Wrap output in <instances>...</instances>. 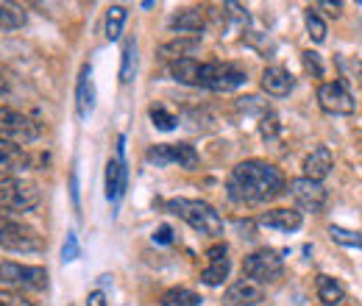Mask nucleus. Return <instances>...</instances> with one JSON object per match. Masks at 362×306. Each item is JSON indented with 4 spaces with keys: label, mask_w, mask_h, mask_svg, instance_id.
<instances>
[{
    "label": "nucleus",
    "mask_w": 362,
    "mask_h": 306,
    "mask_svg": "<svg viewBox=\"0 0 362 306\" xmlns=\"http://www.w3.org/2000/svg\"><path fill=\"white\" fill-rule=\"evenodd\" d=\"M226 189L234 204L259 206V204H268L273 198H279L281 192H287V178L271 162L248 159L231 170Z\"/></svg>",
    "instance_id": "nucleus-1"
},
{
    "label": "nucleus",
    "mask_w": 362,
    "mask_h": 306,
    "mask_svg": "<svg viewBox=\"0 0 362 306\" xmlns=\"http://www.w3.org/2000/svg\"><path fill=\"white\" fill-rule=\"evenodd\" d=\"M168 212L179 215L187 225H192L198 234L206 237H221L223 234V218L215 212V206H209L206 201H195V198H173L168 201Z\"/></svg>",
    "instance_id": "nucleus-2"
},
{
    "label": "nucleus",
    "mask_w": 362,
    "mask_h": 306,
    "mask_svg": "<svg viewBox=\"0 0 362 306\" xmlns=\"http://www.w3.org/2000/svg\"><path fill=\"white\" fill-rule=\"evenodd\" d=\"M42 201V192L34 181H25V178H14V175H6L0 178V206L3 209H11V212H31L37 209Z\"/></svg>",
    "instance_id": "nucleus-3"
},
{
    "label": "nucleus",
    "mask_w": 362,
    "mask_h": 306,
    "mask_svg": "<svg viewBox=\"0 0 362 306\" xmlns=\"http://www.w3.org/2000/svg\"><path fill=\"white\" fill-rule=\"evenodd\" d=\"M40 126L17 112V109H8V106H0V139L3 142H11V145H31L40 139Z\"/></svg>",
    "instance_id": "nucleus-4"
},
{
    "label": "nucleus",
    "mask_w": 362,
    "mask_h": 306,
    "mask_svg": "<svg viewBox=\"0 0 362 306\" xmlns=\"http://www.w3.org/2000/svg\"><path fill=\"white\" fill-rule=\"evenodd\" d=\"M245 81H248L245 67L234 61H209L201 67V87L212 89V92H231V89L243 87Z\"/></svg>",
    "instance_id": "nucleus-5"
},
{
    "label": "nucleus",
    "mask_w": 362,
    "mask_h": 306,
    "mask_svg": "<svg viewBox=\"0 0 362 306\" xmlns=\"http://www.w3.org/2000/svg\"><path fill=\"white\" fill-rule=\"evenodd\" d=\"M243 273L254 281V284H276L279 278H281V273H284V262H281V257L271 251V248H262V251H254L251 257H245V262H243Z\"/></svg>",
    "instance_id": "nucleus-6"
},
{
    "label": "nucleus",
    "mask_w": 362,
    "mask_h": 306,
    "mask_svg": "<svg viewBox=\"0 0 362 306\" xmlns=\"http://www.w3.org/2000/svg\"><path fill=\"white\" fill-rule=\"evenodd\" d=\"M151 165L156 167H168V165H179L184 170H195L198 167V151L189 142H168V145H153L145 156Z\"/></svg>",
    "instance_id": "nucleus-7"
},
{
    "label": "nucleus",
    "mask_w": 362,
    "mask_h": 306,
    "mask_svg": "<svg viewBox=\"0 0 362 306\" xmlns=\"http://www.w3.org/2000/svg\"><path fill=\"white\" fill-rule=\"evenodd\" d=\"M0 284L23 287V290H45L47 287V270L37 264H20L3 259L0 262Z\"/></svg>",
    "instance_id": "nucleus-8"
},
{
    "label": "nucleus",
    "mask_w": 362,
    "mask_h": 306,
    "mask_svg": "<svg viewBox=\"0 0 362 306\" xmlns=\"http://www.w3.org/2000/svg\"><path fill=\"white\" fill-rule=\"evenodd\" d=\"M0 248L14 251V254H40L45 248V242H42V237L31 225H23V223H14L11 220L0 231Z\"/></svg>",
    "instance_id": "nucleus-9"
},
{
    "label": "nucleus",
    "mask_w": 362,
    "mask_h": 306,
    "mask_svg": "<svg viewBox=\"0 0 362 306\" xmlns=\"http://www.w3.org/2000/svg\"><path fill=\"white\" fill-rule=\"evenodd\" d=\"M287 192H290V198L296 201V206H298V212L304 215V212H323V206H326V189H323V184H317V181H310V178H293L290 184H287Z\"/></svg>",
    "instance_id": "nucleus-10"
},
{
    "label": "nucleus",
    "mask_w": 362,
    "mask_h": 306,
    "mask_svg": "<svg viewBox=\"0 0 362 306\" xmlns=\"http://www.w3.org/2000/svg\"><path fill=\"white\" fill-rule=\"evenodd\" d=\"M317 103L329 114H354L357 103L346 81H326L317 87Z\"/></svg>",
    "instance_id": "nucleus-11"
},
{
    "label": "nucleus",
    "mask_w": 362,
    "mask_h": 306,
    "mask_svg": "<svg viewBox=\"0 0 362 306\" xmlns=\"http://www.w3.org/2000/svg\"><path fill=\"white\" fill-rule=\"evenodd\" d=\"M228 270H231V259H228L226 242H218L206 251V267L201 273V281L206 287H218L228 278Z\"/></svg>",
    "instance_id": "nucleus-12"
},
{
    "label": "nucleus",
    "mask_w": 362,
    "mask_h": 306,
    "mask_svg": "<svg viewBox=\"0 0 362 306\" xmlns=\"http://www.w3.org/2000/svg\"><path fill=\"white\" fill-rule=\"evenodd\" d=\"M265 301V290L251 278H240L223 293V306H259Z\"/></svg>",
    "instance_id": "nucleus-13"
},
{
    "label": "nucleus",
    "mask_w": 362,
    "mask_h": 306,
    "mask_svg": "<svg viewBox=\"0 0 362 306\" xmlns=\"http://www.w3.org/2000/svg\"><path fill=\"white\" fill-rule=\"evenodd\" d=\"M126 184H129V170H126V159L123 156H115L106 162V198L112 204H117L126 192Z\"/></svg>",
    "instance_id": "nucleus-14"
},
{
    "label": "nucleus",
    "mask_w": 362,
    "mask_h": 306,
    "mask_svg": "<svg viewBox=\"0 0 362 306\" xmlns=\"http://www.w3.org/2000/svg\"><path fill=\"white\" fill-rule=\"evenodd\" d=\"M332 167H334V156H332V151H329L326 145H317L315 151L304 159V178L323 184V178L332 173Z\"/></svg>",
    "instance_id": "nucleus-15"
},
{
    "label": "nucleus",
    "mask_w": 362,
    "mask_h": 306,
    "mask_svg": "<svg viewBox=\"0 0 362 306\" xmlns=\"http://www.w3.org/2000/svg\"><path fill=\"white\" fill-rule=\"evenodd\" d=\"M293 87H296V81H293V76L284 67H279V64L265 67V73H262V89L271 98H287L293 92Z\"/></svg>",
    "instance_id": "nucleus-16"
},
{
    "label": "nucleus",
    "mask_w": 362,
    "mask_h": 306,
    "mask_svg": "<svg viewBox=\"0 0 362 306\" xmlns=\"http://www.w3.org/2000/svg\"><path fill=\"white\" fill-rule=\"evenodd\" d=\"M259 225L273 231H298L304 225V215L298 209H271L259 218Z\"/></svg>",
    "instance_id": "nucleus-17"
},
{
    "label": "nucleus",
    "mask_w": 362,
    "mask_h": 306,
    "mask_svg": "<svg viewBox=\"0 0 362 306\" xmlns=\"http://www.w3.org/2000/svg\"><path fill=\"white\" fill-rule=\"evenodd\" d=\"M76 109H78V117L87 120L95 109V87H92V67L84 64L81 73H78V84H76Z\"/></svg>",
    "instance_id": "nucleus-18"
},
{
    "label": "nucleus",
    "mask_w": 362,
    "mask_h": 306,
    "mask_svg": "<svg viewBox=\"0 0 362 306\" xmlns=\"http://www.w3.org/2000/svg\"><path fill=\"white\" fill-rule=\"evenodd\" d=\"M206 28V17L201 8H184L170 20V31H179V37H198Z\"/></svg>",
    "instance_id": "nucleus-19"
},
{
    "label": "nucleus",
    "mask_w": 362,
    "mask_h": 306,
    "mask_svg": "<svg viewBox=\"0 0 362 306\" xmlns=\"http://www.w3.org/2000/svg\"><path fill=\"white\" fill-rule=\"evenodd\" d=\"M34 165V156H28L20 145L0 139V170H25Z\"/></svg>",
    "instance_id": "nucleus-20"
},
{
    "label": "nucleus",
    "mask_w": 362,
    "mask_h": 306,
    "mask_svg": "<svg viewBox=\"0 0 362 306\" xmlns=\"http://www.w3.org/2000/svg\"><path fill=\"white\" fill-rule=\"evenodd\" d=\"M201 61H195L192 56L189 59H176L170 61V76L173 81L179 84H187V87H201Z\"/></svg>",
    "instance_id": "nucleus-21"
},
{
    "label": "nucleus",
    "mask_w": 362,
    "mask_h": 306,
    "mask_svg": "<svg viewBox=\"0 0 362 306\" xmlns=\"http://www.w3.org/2000/svg\"><path fill=\"white\" fill-rule=\"evenodd\" d=\"M315 287H317V298H320V304L323 306H340L343 301H346V290H343V284H340L337 278L326 276V273L317 276Z\"/></svg>",
    "instance_id": "nucleus-22"
},
{
    "label": "nucleus",
    "mask_w": 362,
    "mask_h": 306,
    "mask_svg": "<svg viewBox=\"0 0 362 306\" xmlns=\"http://www.w3.org/2000/svg\"><path fill=\"white\" fill-rule=\"evenodd\" d=\"M198 47H201V37H176V40L162 45L159 53L176 61V59H189V53H195Z\"/></svg>",
    "instance_id": "nucleus-23"
},
{
    "label": "nucleus",
    "mask_w": 362,
    "mask_h": 306,
    "mask_svg": "<svg viewBox=\"0 0 362 306\" xmlns=\"http://www.w3.org/2000/svg\"><path fill=\"white\" fill-rule=\"evenodd\" d=\"M126 17H129V11H126V6H109L106 8V40L109 42H117L120 40V34H123V25H126Z\"/></svg>",
    "instance_id": "nucleus-24"
},
{
    "label": "nucleus",
    "mask_w": 362,
    "mask_h": 306,
    "mask_svg": "<svg viewBox=\"0 0 362 306\" xmlns=\"http://www.w3.org/2000/svg\"><path fill=\"white\" fill-rule=\"evenodd\" d=\"M201 304H204V298L198 293L187 290V287H173V290H168L159 298V306H201Z\"/></svg>",
    "instance_id": "nucleus-25"
},
{
    "label": "nucleus",
    "mask_w": 362,
    "mask_h": 306,
    "mask_svg": "<svg viewBox=\"0 0 362 306\" xmlns=\"http://www.w3.org/2000/svg\"><path fill=\"white\" fill-rule=\"evenodd\" d=\"M23 25H25V11L11 3H0V31H14Z\"/></svg>",
    "instance_id": "nucleus-26"
},
{
    "label": "nucleus",
    "mask_w": 362,
    "mask_h": 306,
    "mask_svg": "<svg viewBox=\"0 0 362 306\" xmlns=\"http://www.w3.org/2000/svg\"><path fill=\"white\" fill-rule=\"evenodd\" d=\"M136 73V42L129 40L123 45V61H120V81L123 84H132Z\"/></svg>",
    "instance_id": "nucleus-27"
},
{
    "label": "nucleus",
    "mask_w": 362,
    "mask_h": 306,
    "mask_svg": "<svg viewBox=\"0 0 362 306\" xmlns=\"http://www.w3.org/2000/svg\"><path fill=\"white\" fill-rule=\"evenodd\" d=\"M304 23H307V34H310V40H313V42L320 45L323 40H326V23L320 20V14H317L313 6L307 8V14H304Z\"/></svg>",
    "instance_id": "nucleus-28"
},
{
    "label": "nucleus",
    "mask_w": 362,
    "mask_h": 306,
    "mask_svg": "<svg viewBox=\"0 0 362 306\" xmlns=\"http://www.w3.org/2000/svg\"><path fill=\"white\" fill-rule=\"evenodd\" d=\"M148 114H151V123H153L159 131H173V129H176V123H179V120H176V114H170L165 106H151V112H148Z\"/></svg>",
    "instance_id": "nucleus-29"
},
{
    "label": "nucleus",
    "mask_w": 362,
    "mask_h": 306,
    "mask_svg": "<svg viewBox=\"0 0 362 306\" xmlns=\"http://www.w3.org/2000/svg\"><path fill=\"white\" fill-rule=\"evenodd\" d=\"M329 234H332L334 242H340V245H346V248H362V237L357 231H349V228H343V225H332Z\"/></svg>",
    "instance_id": "nucleus-30"
},
{
    "label": "nucleus",
    "mask_w": 362,
    "mask_h": 306,
    "mask_svg": "<svg viewBox=\"0 0 362 306\" xmlns=\"http://www.w3.org/2000/svg\"><path fill=\"white\" fill-rule=\"evenodd\" d=\"M279 131H281V123H279V117H276L273 112H265V114L259 117V134H262V139H268V142H276V139H279Z\"/></svg>",
    "instance_id": "nucleus-31"
},
{
    "label": "nucleus",
    "mask_w": 362,
    "mask_h": 306,
    "mask_svg": "<svg viewBox=\"0 0 362 306\" xmlns=\"http://www.w3.org/2000/svg\"><path fill=\"white\" fill-rule=\"evenodd\" d=\"M237 109L245 112V114H259V117H262L265 112H271V109L265 106V100H259V98H254V95H251V98H240Z\"/></svg>",
    "instance_id": "nucleus-32"
},
{
    "label": "nucleus",
    "mask_w": 362,
    "mask_h": 306,
    "mask_svg": "<svg viewBox=\"0 0 362 306\" xmlns=\"http://www.w3.org/2000/svg\"><path fill=\"white\" fill-rule=\"evenodd\" d=\"M78 257H81V245H78V237L70 231L67 240H64V245H62V259L64 262H76Z\"/></svg>",
    "instance_id": "nucleus-33"
},
{
    "label": "nucleus",
    "mask_w": 362,
    "mask_h": 306,
    "mask_svg": "<svg viewBox=\"0 0 362 306\" xmlns=\"http://www.w3.org/2000/svg\"><path fill=\"white\" fill-rule=\"evenodd\" d=\"M0 306H34V301H28L17 290H0Z\"/></svg>",
    "instance_id": "nucleus-34"
},
{
    "label": "nucleus",
    "mask_w": 362,
    "mask_h": 306,
    "mask_svg": "<svg viewBox=\"0 0 362 306\" xmlns=\"http://www.w3.org/2000/svg\"><path fill=\"white\" fill-rule=\"evenodd\" d=\"M301 59H304V67H307L310 73H315L317 78L323 76V61H320V53H315V50H304V53H301Z\"/></svg>",
    "instance_id": "nucleus-35"
},
{
    "label": "nucleus",
    "mask_w": 362,
    "mask_h": 306,
    "mask_svg": "<svg viewBox=\"0 0 362 306\" xmlns=\"http://www.w3.org/2000/svg\"><path fill=\"white\" fill-rule=\"evenodd\" d=\"M153 242H156V245H170V242H173V228H170V225H159V228L153 231Z\"/></svg>",
    "instance_id": "nucleus-36"
},
{
    "label": "nucleus",
    "mask_w": 362,
    "mask_h": 306,
    "mask_svg": "<svg viewBox=\"0 0 362 306\" xmlns=\"http://www.w3.org/2000/svg\"><path fill=\"white\" fill-rule=\"evenodd\" d=\"M70 195H73V206L81 209V201H78V173H76V170L70 175Z\"/></svg>",
    "instance_id": "nucleus-37"
},
{
    "label": "nucleus",
    "mask_w": 362,
    "mask_h": 306,
    "mask_svg": "<svg viewBox=\"0 0 362 306\" xmlns=\"http://www.w3.org/2000/svg\"><path fill=\"white\" fill-rule=\"evenodd\" d=\"M317 8H326L332 17H340V11H343V3H329V0H323V3H317Z\"/></svg>",
    "instance_id": "nucleus-38"
},
{
    "label": "nucleus",
    "mask_w": 362,
    "mask_h": 306,
    "mask_svg": "<svg viewBox=\"0 0 362 306\" xmlns=\"http://www.w3.org/2000/svg\"><path fill=\"white\" fill-rule=\"evenodd\" d=\"M87 306H106V295L100 290H95V293H90V298H87Z\"/></svg>",
    "instance_id": "nucleus-39"
},
{
    "label": "nucleus",
    "mask_w": 362,
    "mask_h": 306,
    "mask_svg": "<svg viewBox=\"0 0 362 306\" xmlns=\"http://www.w3.org/2000/svg\"><path fill=\"white\" fill-rule=\"evenodd\" d=\"M8 223H11V218H8V212H3V209H0V231H3V228H6Z\"/></svg>",
    "instance_id": "nucleus-40"
}]
</instances>
